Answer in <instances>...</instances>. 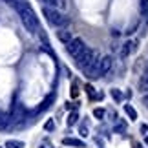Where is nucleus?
<instances>
[{
    "label": "nucleus",
    "mask_w": 148,
    "mask_h": 148,
    "mask_svg": "<svg viewBox=\"0 0 148 148\" xmlns=\"http://www.w3.org/2000/svg\"><path fill=\"white\" fill-rule=\"evenodd\" d=\"M16 13H18L22 24H24V27L29 33H37L40 31V24H38V16L35 15V11H33V8L29 5V2L27 0H15L13 2Z\"/></svg>",
    "instance_id": "obj_1"
},
{
    "label": "nucleus",
    "mask_w": 148,
    "mask_h": 148,
    "mask_svg": "<svg viewBox=\"0 0 148 148\" xmlns=\"http://www.w3.org/2000/svg\"><path fill=\"white\" fill-rule=\"evenodd\" d=\"M42 15L46 16L48 24H51V26L62 27V26L68 24V16L64 13H60L59 9H55V8H48V5H44V8H42Z\"/></svg>",
    "instance_id": "obj_2"
},
{
    "label": "nucleus",
    "mask_w": 148,
    "mask_h": 148,
    "mask_svg": "<svg viewBox=\"0 0 148 148\" xmlns=\"http://www.w3.org/2000/svg\"><path fill=\"white\" fill-rule=\"evenodd\" d=\"M95 62H97V53H95V49L88 48V46L75 57V64H77V68H81V70H88Z\"/></svg>",
    "instance_id": "obj_3"
},
{
    "label": "nucleus",
    "mask_w": 148,
    "mask_h": 148,
    "mask_svg": "<svg viewBox=\"0 0 148 148\" xmlns=\"http://www.w3.org/2000/svg\"><path fill=\"white\" fill-rule=\"evenodd\" d=\"M112 62H113V59L110 55H106V57H102L101 60H97V79L104 77L106 73L112 70Z\"/></svg>",
    "instance_id": "obj_4"
},
{
    "label": "nucleus",
    "mask_w": 148,
    "mask_h": 148,
    "mask_svg": "<svg viewBox=\"0 0 148 148\" xmlns=\"http://www.w3.org/2000/svg\"><path fill=\"white\" fill-rule=\"evenodd\" d=\"M66 48H68V53H70L71 57H77L84 48H86V44H84L82 38H79V37H77V38H71L70 44H68Z\"/></svg>",
    "instance_id": "obj_5"
},
{
    "label": "nucleus",
    "mask_w": 148,
    "mask_h": 148,
    "mask_svg": "<svg viewBox=\"0 0 148 148\" xmlns=\"http://www.w3.org/2000/svg\"><path fill=\"white\" fill-rule=\"evenodd\" d=\"M62 145L66 146H75V148H86V143L81 139H75V137H64L62 139Z\"/></svg>",
    "instance_id": "obj_6"
},
{
    "label": "nucleus",
    "mask_w": 148,
    "mask_h": 148,
    "mask_svg": "<svg viewBox=\"0 0 148 148\" xmlns=\"http://www.w3.org/2000/svg\"><path fill=\"white\" fill-rule=\"evenodd\" d=\"M57 37H59V40H60V42H64L66 46H68V44H70V40H71V38H73V37L70 35V31H64V29L57 33Z\"/></svg>",
    "instance_id": "obj_7"
},
{
    "label": "nucleus",
    "mask_w": 148,
    "mask_h": 148,
    "mask_svg": "<svg viewBox=\"0 0 148 148\" xmlns=\"http://www.w3.org/2000/svg\"><path fill=\"white\" fill-rule=\"evenodd\" d=\"M42 4H48V8H64V0H40Z\"/></svg>",
    "instance_id": "obj_8"
},
{
    "label": "nucleus",
    "mask_w": 148,
    "mask_h": 148,
    "mask_svg": "<svg viewBox=\"0 0 148 148\" xmlns=\"http://www.w3.org/2000/svg\"><path fill=\"white\" fill-rule=\"evenodd\" d=\"M53 101H55V95H53V93H49L48 97L42 101V106L38 108V112H42V110H46V108H49V106H51V102H53Z\"/></svg>",
    "instance_id": "obj_9"
},
{
    "label": "nucleus",
    "mask_w": 148,
    "mask_h": 148,
    "mask_svg": "<svg viewBox=\"0 0 148 148\" xmlns=\"http://www.w3.org/2000/svg\"><path fill=\"white\" fill-rule=\"evenodd\" d=\"M5 148H26V145L22 143V141L9 139V141H5Z\"/></svg>",
    "instance_id": "obj_10"
},
{
    "label": "nucleus",
    "mask_w": 148,
    "mask_h": 148,
    "mask_svg": "<svg viewBox=\"0 0 148 148\" xmlns=\"http://www.w3.org/2000/svg\"><path fill=\"white\" fill-rule=\"evenodd\" d=\"M124 112L128 113V117L132 119V121H135V119H137V112H135V108H134L132 104H124Z\"/></svg>",
    "instance_id": "obj_11"
},
{
    "label": "nucleus",
    "mask_w": 148,
    "mask_h": 148,
    "mask_svg": "<svg viewBox=\"0 0 148 148\" xmlns=\"http://www.w3.org/2000/svg\"><path fill=\"white\" fill-rule=\"evenodd\" d=\"M141 13H143L145 20L148 22V0H141Z\"/></svg>",
    "instance_id": "obj_12"
},
{
    "label": "nucleus",
    "mask_w": 148,
    "mask_h": 148,
    "mask_svg": "<svg viewBox=\"0 0 148 148\" xmlns=\"http://www.w3.org/2000/svg\"><path fill=\"white\" fill-rule=\"evenodd\" d=\"M132 46H134V42H128V44H124L123 49H121V57L124 59V57H128V53L132 51Z\"/></svg>",
    "instance_id": "obj_13"
},
{
    "label": "nucleus",
    "mask_w": 148,
    "mask_h": 148,
    "mask_svg": "<svg viewBox=\"0 0 148 148\" xmlns=\"http://www.w3.org/2000/svg\"><path fill=\"white\" fill-rule=\"evenodd\" d=\"M77 119H79V113L77 112H71L70 117H68V126H73V124L77 123Z\"/></svg>",
    "instance_id": "obj_14"
},
{
    "label": "nucleus",
    "mask_w": 148,
    "mask_h": 148,
    "mask_svg": "<svg viewBox=\"0 0 148 148\" xmlns=\"http://www.w3.org/2000/svg\"><path fill=\"white\" fill-rule=\"evenodd\" d=\"M139 86H141V90H143V92H146V93H148V73H146V75L139 81Z\"/></svg>",
    "instance_id": "obj_15"
},
{
    "label": "nucleus",
    "mask_w": 148,
    "mask_h": 148,
    "mask_svg": "<svg viewBox=\"0 0 148 148\" xmlns=\"http://www.w3.org/2000/svg\"><path fill=\"white\" fill-rule=\"evenodd\" d=\"M112 97L115 99L117 102H121V101H123V93H121V90H117V88H112Z\"/></svg>",
    "instance_id": "obj_16"
},
{
    "label": "nucleus",
    "mask_w": 148,
    "mask_h": 148,
    "mask_svg": "<svg viewBox=\"0 0 148 148\" xmlns=\"http://www.w3.org/2000/svg\"><path fill=\"white\" fill-rule=\"evenodd\" d=\"M113 132H117V134H121V132H126V123H119L113 126Z\"/></svg>",
    "instance_id": "obj_17"
},
{
    "label": "nucleus",
    "mask_w": 148,
    "mask_h": 148,
    "mask_svg": "<svg viewBox=\"0 0 148 148\" xmlns=\"http://www.w3.org/2000/svg\"><path fill=\"white\" fill-rule=\"evenodd\" d=\"M93 115L97 117V119H104V110H102V108H95V110H93Z\"/></svg>",
    "instance_id": "obj_18"
},
{
    "label": "nucleus",
    "mask_w": 148,
    "mask_h": 148,
    "mask_svg": "<svg viewBox=\"0 0 148 148\" xmlns=\"http://www.w3.org/2000/svg\"><path fill=\"white\" fill-rule=\"evenodd\" d=\"M44 130H46V132H51V130H55V123L51 121V119H49V121H46V124H44Z\"/></svg>",
    "instance_id": "obj_19"
},
{
    "label": "nucleus",
    "mask_w": 148,
    "mask_h": 148,
    "mask_svg": "<svg viewBox=\"0 0 148 148\" xmlns=\"http://www.w3.org/2000/svg\"><path fill=\"white\" fill-rule=\"evenodd\" d=\"M79 132H81V135H88V128H86V126H81V130H79Z\"/></svg>",
    "instance_id": "obj_20"
},
{
    "label": "nucleus",
    "mask_w": 148,
    "mask_h": 148,
    "mask_svg": "<svg viewBox=\"0 0 148 148\" xmlns=\"http://www.w3.org/2000/svg\"><path fill=\"white\" fill-rule=\"evenodd\" d=\"M66 108H70V110H75V108H77V104H75V102H68V104H66Z\"/></svg>",
    "instance_id": "obj_21"
},
{
    "label": "nucleus",
    "mask_w": 148,
    "mask_h": 148,
    "mask_svg": "<svg viewBox=\"0 0 148 148\" xmlns=\"http://www.w3.org/2000/svg\"><path fill=\"white\" fill-rule=\"evenodd\" d=\"M143 104L148 108V93H145V97H143Z\"/></svg>",
    "instance_id": "obj_22"
},
{
    "label": "nucleus",
    "mask_w": 148,
    "mask_h": 148,
    "mask_svg": "<svg viewBox=\"0 0 148 148\" xmlns=\"http://www.w3.org/2000/svg\"><path fill=\"white\" fill-rule=\"evenodd\" d=\"M77 93H79V92H77V86H73V88H71V95H73V97H77Z\"/></svg>",
    "instance_id": "obj_23"
},
{
    "label": "nucleus",
    "mask_w": 148,
    "mask_h": 148,
    "mask_svg": "<svg viewBox=\"0 0 148 148\" xmlns=\"http://www.w3.org/2000/svg\"><path fill=\"white\" fill-rule=\"evenodd\" d=\"M4 2H8V4H13V2H15V0H4Z\"/></svg>",
    "instance_id": "obj_24"
},
{
    "label": "nucleus",
    "mask_w": 148,
    "mask_h": 148,
    "mask_svg": "<svg viewBox=\"0 0 148 148\" xmlns=\"http://www.w3.org/2000/svg\"><path fill=\"white\" fill-rule=\"evenodd\" d=\"M145 143H146V145H148V137H146V139H145Z\"/></svg>",
    "instance_id": "obj_25"
},
{
    "label": "nucleus",
    "mask_w": 148,
    "mask_h": 148,
    "mask_svg": "<svg viewBox=\"0 0 148 148\" xmlns=\"http://www.w3.org/2000/svg\"><path fill=\"white\" fill-rule=\"evenodd\" d=\"M135 148H143V146H139V145H137V146H135Z\"/></svg>",
    "instance_id": "obj_26"
},
{
    "label": "nucleus",
    "mask_w": 148,
    "mask_h": 148,
    "mask_svg": "<svg viewBox=\"0 0 148 148\" xmlns=\"http://www.w3.org/2000/svg\"><path fill=\"white\" fill-rule=\"evenodd\" d=\"M40 148H49V146H40Z\"/></svg>",
    "instance_id": "obj_27"
},
{
    "label": "nucleus",
    "mask_w": 148,
    "mask_h": 148,
    "mask_svg": "<svg viewBox=\"0 0 148 148\" xmlns=\"http://www.w3.org/2000/svg\"><path fill=\"white\" fill-rule=\"evenodd\" d=\"M0 117H2V115H0Z\"/></svg>",
    "instance_id": "obj_28"
}]
</instances>
